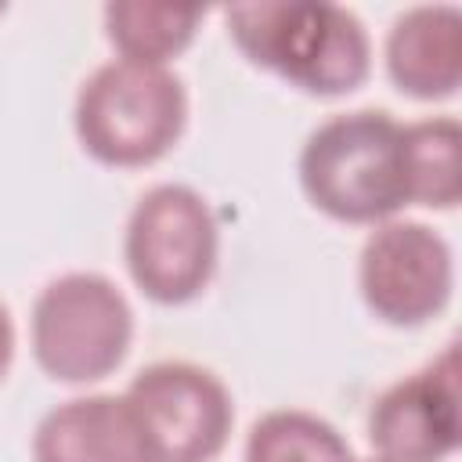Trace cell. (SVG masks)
I'll use <instances>...</instances> for the list:
<instances>
[{
	"label": "cell",
	"mask_w": 462,
	"mask_h": 462,
	"mask_svg": "<svg viewBox=\"0 0 462 462\" xmlns=\"http://www.w3.org/2000/svg\"><path fill=\"white\" fill-rule=\"evenodd\" d=\"M76 137L108 166H148L162 159L188 119L184 83L170 65L105 61L76 94Z\"/></svg>",
	"instance_id": "cell-3"
},
{
	"label": "cell",
	"mask_w": 462,
	"mask_h": 462,
	"mask_svg": "<svg viewBox=\"0 0 462 462\" xmlns=\"http://www.w3.org/2000/svg\"><path fill=\"white\" fill-rule=\"evenodd\" d=\"M354 462H357V458H354ZM361 462H386V458H379V455H375V458H361Z\"/></svg>",
	"instance_id": "cell-15"
},
{
	"label": "cell",
	"mask_w": 462,
	"mask_h": 462,
	"mask_svg": "<svg viewBox=\"0 0 462 462\" xmlns=\"http://www.w3.org/2000/svg\"><path fill=\"white\" fill-rule=\"evenodd\" d=\"M0 14H4V4H0Z\"/></svg>",
	"instance_id": "cell-16"
},
{
	"label": "cell",
	"mask_w": 462,
	"mask_h": 462,
	"mask_svg": "<svg viewBox=\"0 0 462 462\" xmlns=\"http://www.w3.org/2000/svg\"><path fill=\"white\" fill-rule=\"evenodd\" d=\"M245 462H354V451L328 419L303 408H278L253 422Z\"/></svg>",
	"instance_id": "cell-13"
},
{
	"label": "cell",
	"mask_w": 462,
	"mask_h": 462,
	"mask_svg": "<svg viewBox=\"0 0 462 462\" xmlns=\"http://www.w3.org/2000/svg\"><path fill=\"white\" fill-rule=\"evenodd\" d=\"M217 217L188 184L148 188L126 220V267L155 303L195 300L217 271Z\"/></svg>",
	"instance_id": "cell-5"
},
{
	"label": "cell",
	"mask_w": 462,
	"mask_h": 462,
	"mask_svg": "<svg viewBox=\"0 0 462 462\" xmlns=\"http://www.w3.org/2000/svg\"><path fill=\"white\" fill-rule=\"evenodd\" d=\"M307 199L346 224H383L408 206L401 123L379 108H357L314 126L300 152Z\"/></svg>",
	"instance_id": "cell-2"
},
{
	"label": "cell",
	"mask_w": 462,
	"mask_h": 462,
	"mask_svg": "<svg viewBox=\"0 0 462 462\" xmlns=\"http://www.w3.org/2000/svg\"><path fill=\"white\" fill-rule=\"evenodd\" d=\"M36 365L58 383H97L130 350L134 310L123 289L94 271L51 278L29 318Z\"/></svg>",
	"instance_id": "cell-4"
},
{
	"label": "cell",
	"mask_w": 462,
	"mask_h": 462,
	"mask_svg": "<svg viewBox=\"0 0 462 462\" xmlns=\"http://www.w3.org/2000/svg\"><path fill=\"white\" fill-rule=\"evenodd\" d=\"M32 462H155V455L123 393H87L40 419Z\"/></svg>",
	"instance_id": "cell-9"
},
{
	"label": "cell",
	"mask_w": 462,
	"mask_h": 462,
	"mask_svg": "<svg viewBox=\"0 0 462 462\" xmlns=\"http://www.w3.org/2000/svg\"><path fill=\"white\" fill-rule=\"evenodd\" d=\"M357 285L386 325H422L451 300L455 260L448 242L419 220H383L361 245Z\"/></svg>",
	"instance_id": "cell-7"
},
{
	"label": "cell",
	"mask_w": 462,
	"mask_h": 462,
	"mask_svg": "<svg viewBox=\"0 0 462 462\" xmlns=\"http://www.w3.org/2000/svg\"><path fill=\"white\" fill-rule=\"evenodd\" d=\"M123 397L137 411L155 462H209L227 444L235 404L202 365L155 361L130 379Z\"/></svg>",
	"instance_id": "cell-6"
},
{
	"label": "cell",
	"mask_w": 462,
	"mask_h": 462,
	"mask_svg": "<svg viewBox=\"0 0 462 462\" xmlns=\"http://www.w3.org/2000/svg\"><path fill=\"white\" fill-rule=\"evenodd\" d=\"M11 361H14V321H11L7 303L0 300V383L11 368Z\"/></svg>",
	"instance_id": "cell-14"
},
{
	"label": "cell",
	"mask_w": 462,
	"mask_h": 462,
	"mask_svg": "<svg viewBox=\"0 0 462 462\" xmlns=\"http://www.w3.org/2000/svg\"><path fill=\"white\" fill-rule=\"evenodd\" d=\"M368 440L386 462H444L458 448V365L444 350L386 386L368 411Z\"/></svg>",
	"instance_id": "cell-8"
},
{
	"label": "cell",
	"mask_w": 462,
	"mask_h": 462,
	"mask_svg": "<svg viewBox=\"0 0 462 462\" xmlns=\"http://www.w3.org/2000/svg\"><path fill=\"white\" fill-rule=\"evenodd\" d=\"M390 79L422 101L451 97L462 83V14L451 4H419L386 32Z\"/></svg>",
	"instance_id": "cell-10"
},
{
	"label": "cell",
	"mask_w": 462,
	"mask_h": 462,
	"mask_svg": "<svg viewBox=\"0 0 462 462\" xmlns=\"http://www.w3.org/2000/svg\"><path fill=\"white\" fill-rule=\"evenodd\" d=\"M202 11L184 4H148V0H116L105 7L108 43L126 61L166 65L177 58L199 25Z\"/></svg>",
	"instance_id": "cell-12"
},
{
	"label": "cell",
	"mask_w": 462,
	"mask_h": 462,
	"mask_svg": "<svg viewBox=\"0 0 462 462\" xmlns=\"http://www.w3.org/2000/svg\"><path fill=\"white\" fill-rule=\"evenodd\" d=\"M238 51L292 87L321 97L365 83L372 43L361 18L325 0H260L224 11Z\"/></svg>",
	"instance_id": "cell-1"
},
{
	"label": "cell",
	"mask_w": 462,
	"mask_h": 462,
	"mask_svg": "<svg viewBox=\"0 0 462 462\" xmlns=\"http://www.w3.org/2000/svg\"><path fill=\"white\" fill-rule=\"evenodd\" d=\"M404 141V184L408 202L430 209H455L462 199V173L458 152L462 134L451 116H430L401 126Z\"/></svg>",
	"instance_id": "cell-11"
}]
</instances>
